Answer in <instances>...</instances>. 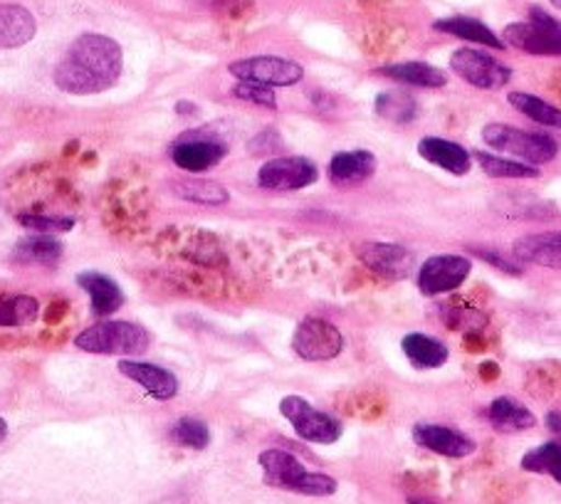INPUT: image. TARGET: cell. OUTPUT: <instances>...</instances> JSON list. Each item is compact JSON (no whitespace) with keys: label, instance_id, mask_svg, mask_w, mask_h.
<instances>
[{"label":"cell","instance_id":"32","mask_svg":"<svg viewBox=\"0 0 561 504\" xmlns=\"http://www.w3.org/2000/svg\"><path fill=\"white\" fill-rule=\"evenodd\" d=\"M171 438L176 440L181 448L206 450L210 445V431L208 425L198 419H181L176 425H173Z\"/></svg>","mask_w":561,"mask_h":504},{"label":"cell","instance_id":"31","mask_svg":"<svg viewBox=\"0 0 561 504\" xmlns=\"http://www.w3.org/2000/svg\"><path fill=\"white\" fill-rule=\"evenodd\" d=\"M41 314L37 299L27 295H0V327L33 324Z\"/></svg>","mask_w":561,"mask_h":504},{"label":"cell","instance_id":"29","mask_svg":"<svg viewBox=\"0 0 561 504\" xmlns=\"http://www.w3.org/2000/svg\"><path fill=\"white\" fill-rule=\"evenodd\" d=\"M519 468L525 472L535 474H549L551 480L561 484V445L559 443H545L525 453L519 460Z\"/></svg>","mask_w":561,"mask_h":504},{"label":"cell","instance_id":"22","mask_svg":"<svg viewBox=\"0 0 561 504\" xmlns=\"http://www.w3.org/2000/svg\"><path fill=\"white\" fill-rule=\"evenodd\" d=\"M62 257V242L55 236H43V232H33V236L23 238L13 248V263L18 265H41V267H55Z\"/></svg>","mask_w":561,"mask_h":504},{"label":"cell","instance_id":"21","mask_svg":"<svg viewBox=\"0 0 561 504\" xmlns=\"http://www.w3.org/2000/svg\"><path fill=\"white\" fill-rule=\"evenodd\" d=\"M77 285L90 295L94 317H110L124 305V295L119 285L102 273H82L77 277Z\"/></svg>","mask_w":561,"mask_h":504},{"label":"cell","instance_id":"19","mask_svg":"<svg viewBox=\"0 0 561 504\" xmlns=\"http://www.w3.org/2000/svg\"><path fill=\"white\" fill-rule=\"evenodd\" d=\"M519 263L561 270V232H541V236L519 238L512 248Z\"/></svg>","mask_w":561,"mask_h":504},{"label":"cell","instance_id":"36","mask_svg":"<svg viewBox=\"0 0 561 504\" xmlns=\"http://www.w3.org/2000/svg\"><path fill=\"white\" fill-rule=\"evenodd\" d=\"M547 425H549L551 433H561V413L551 411V413L547 415Z\"/></svg>","mask_w":561,"mask_h":504},{"label":"cell","instance_id":"33","mask_svg":"<svg viewBox=\"0 0 561 504\" xmlns=\"http://www.w3.org/2000/svg\"><path fill=\"white\" fill-rule=\"evenodd\" d=\"M23 228L33 230V232H43V236H57V232H67L75 228L72 218H62V216H43V213H27V216L18 218Z\"/></svg>","mask_w":561,"mask_h":504},{"label":"cell","instance_id":"3","mask_svg":"<svg viewBox=\"0 0 561 504\" xmlns=\"http://www.w3.org/2000/svg\"><path fill=\"white\" fill-rule=\"evenodd\" d=\"M149 332L131 322H96L77 334L75 346L87 354L104 356H139L149 348Z\"/></svg>","mask_w":561,"mask_h":504},{"label":"cell","instance_id":"18","mask_svg":"<svg viewBox=\"0 0 561 504\" xmlns=\"http://www.w3.org/2000/svg\"><path fill=\"white\" fill-rule=\"evenodd\" d=\"M35 33V18L27 8L15 3H0V50L23 47L33 41Z\"/></svg>","mask_w":561,"mask_h":504},{"label":"cell","instance_id":"5","mask_svg":"<svg viewBox=\"0 0 561 504\" xmlns=\"http://www.w3.org/2000/svg\"><path fill=\"white\" fill-rule=\"evenodd\" d=\"M502 41L535 57H561V23L541 8H531L527 21L505 27Z\"/></svg>","mask_w":561,"mask_h":504},{"label":"cell","instance_id":"14","mask_svg":"<svg viewBox=\"0 0 561 504\" xmlns=\"http://www.w3.org/2000/svg\"><path fill=\"white\" fill-rule=\"evenodd\" d=\"M119 371L137 381L144 391H147L151 399L157 401H171L176 399L179 393V378L173 376L167 368L147 362H131V358H122Z\"/></svg>","mask_w":561,"mask_h":504},{"label":"cell","instance_id":"39","mask_svg":"<svg viewBox=\"0 0 561 504\" xmlns=\"http://www.w3.org/2000/svg\"><path fill=\"white\" fill-rule=\"evenodd\" d=\"M549 3H551V5H557L559 11H561V0H549Z\"/></svg>","mask_w":561,"mask_h":504},{"label":"cell","instance_id":"17","mask_svg":"<svg viewBox=\"0 0 561 504\" xmlns=\"http://www.w3.org/2000/svg\"><path fill=\"white\" fill-rule=\"evenodd\" d=\"M376 173V157L366 149L340 151L329 161V179L336 186H356V183L369 181Z\"/></svg>","mask_w":561,"mask_h":504},{"label":"cell","instance_id":"24","mask_svg":"<svg viewBox=\"0 0 561 504\" xmlns=\"http://www.w3.org/2000/svg\"><path fill=\"white\" fill-rule=\"evenodd\" d=\"M488 421L492 428L500 433H519L537 425L535 413H531L527 405L517 403L515 399H505V396L488 405Z\"/></svg>","mask_w":561,"mask_h":504},{"label":"cell","instance_id":"15","mask_svg":"<svg viewBox=\"0 0 561 504\" xmlns=\"http://www.w3.org/2000/svg\"><path fill=\"white\" fill-rule=\"evenodd\" d=\"M226 147L216 139H186L179 141L171 151V159L179 169L188 173H203L226 159Z\"/></svg>","mask_w":561,"mask_h":504},{"label":"cell","instance_id":"8","mask_svg":"<svg viewBox=\"0 0 561 504\" xmlns=\"http://www.w3.org/2000/svg\"><path fill=\"white\" fill-rule=\"evenodd\" d=\"M450 70L456 72L460 80L478 87V90H502L512 80V70L502 65L495 57L476 50V47H460L450 57Z\"/></svg>","mask_w":561,"mask_h":504},{"label":"cell","instance_id":"2","mask_svg":"<svg viewBox=\"0 0 561 504\" xmlns=\"http://www.w3.org/2000/svg\"><path fill=\"white\" fill-rule=\"evenodd\" d=\"M260 468L267 488L305 494V497H332L340 482L324 472H312L299 462L293 453L270 448L260 453Z\"/></svg>","mask_w":561,"mask_h":504},{"label":"cell","instance_id":"26","mask_svg":"<svg viewBox=\"0 0 561 504\" xmlns=\"http://www.w3.org/2000/svg\"><path fill=\"white\" fill-rule=\"evenodd\" d=\"M472 159L478 161V167L488 173L490 179H539V169L529 167L515 159L497 157V153L488 151H470Z\"/></svg>","mask_w":561,"mask_h":504},{"label":"cell","instance_id":"10","mask_svg":"<svg viewBox=\"0 0 561 504\" xmlns=\"http://www.w3.org/2000/svg\"><path fill=\"white\" fill-rule=\"evenodd\" d=\"M472 273V260L466 255H433L419 273V287L425 297L456 293Z\"/></svg>","mask_w":561,"mask_h":504},{"label":"cell","instance_id":"6","mask_svg":"<svg viewBox=\"0 0 561 504\" xmlns=\"http://www.w3.org/2000/svg\"><path fill=\"white\" fill-rule=\"evenodd\" d=\"M279 413L285 415L299 438L317 445H332L342 438V423L324 411L314 409L302 396H285L279 401Z\"/></svg>","mask_w":561,"mask_h":504},{"label":"cell","instance_id":"37","mask_svg":"<svg viewBox=\"0 0 561 504\" xmlns=\"http://www.w3.org/2000/svg\"><path fill=\"white\" fill-rule=\"evenodd\" d=\"M8 438V423L0 419V443H3Z\"/></svg>","mask_w":561,"mask_h":504},{"label":"cell","instance_id":"30","mask_svg":"<svg viewBox=\"0 0 561 504\" xmlns=\"http://www.w3.org/2000/svg\"><path fill=\"white\" fill-rule=\"evenodd\" d=\"M176 191V196L183 201H191V203H201V206H222V203H228L230 193L226 186H220L216 181H206V179H188V181H181L173 186Z\"/></svg>","mask_w":561,"mask_h":504},{"label":"cell","instance_id":"13","mask_svg":"<svg viewBox=\"0 0 561 504\" xmlns=\"http://www.w3.org/2000/svg\"><path fill=\"white\" fill-rule=\"evenodd\" d=\"M413 440L421 448L431 450L440 458H468L478 450V443L470 438V435L460 433L456 428H448V425H435V423H419L413 428Z\"/></svg>","mask_w":561,"mask_h":504},{"label":"cell","instance_id":"20","mask_svg":"<svg viewBox=\"0 0 561 504\" xmlns=\"http://www.w3.org/2000/svg\"><path fill=\"white\" fill-rule=\"evenodd\" d=\"M433 27L438 33L458 37V41L476 43V45H482V47H492V50H505V41H502V37L495 31H492V27L476 21V18H468V15L443 18V21H435Z\"/></svg>","mask_w":561,"mask_h":504},{"label":"cell","instance_id":"11","mask_svg":"<svg viewBox=\"0 0 561 504\" xmlns=\"http://www.w3.org/2000/svg\"><path fill=\"white\" fill-rule=\"evenodd\" d=\"M319 179L317 167L305 157H275L265 161L257 171V183L260 188L267 191H302L312 186Z\"/></svg>","mask_w":561,"mask_h":504},{"label":"cell","instance_id":"34","mask_svg":"<svg viewBox=\"0 0 561 504\" xmlns=\"http://www.w3.org/2000/svg\"><path fill=\"white\" fill-rule=\"evenodd\" d=\"M233 94L238 100L250 102V104H257V106H267V110H275L277 100L273 94V87H265V84H255V82H238L233 87Z\"/></svg>","mask_w":561,"mask_h":504},{"label":"cell","instance_id":"28","mask_svg":"<svg viewBox=\"0 0 561 504\" xmlns=\"http://www.w3.org/2000/svg\"><path fill=\"white\" fill-rule=\"evenodd\" d=\"M507 100L517 112L525 114L527 119L537 122L541 126H551V129H561V110H559V106L539 100V96L529 94V92H512V94H507Z\"/></svg>","mask_w":561,"mask_h":504},{"label":"cell","instance_id":"35","mask_svg":"<svg viewBox=\"0 0 561 504\" xmlns=\"http://www.w3.org/2000/svg\"><path fill=\"white\" fill-rule=\"evenodd\" d=\"M478 255L485 260V263L495 265L500 270H505V273H510V275H519L522 273V265L519 263H512V260L502 257L500 252H495V250H478Z\"/></svg>","mask_w":561,"mask_h":504},{"label":"cell","instance_id":"12","mask_svg":"<svg viewBox=\"0 0 561 504\" xmlns=\"http://www.w3.org/2000/svg\"><path fill=\"white\" fill-rule=\"evenodd\" d=\"M359 260L383 279H405L415 265L413 252L393 242H364L359 245Z\"/></svg>","mask_w":561,"mask_h":504},{"label":"cell","instance_id":"9","mask_svg":"<svg viewBox=\"0 0 561 504\" xmlns=\"http://www.w3.org/2000/svg\"><path fill=\"white\" fill-rule=\"evenodd\" d=\"M293 348L305 362H329V358H336L342 354L344 336L327 319L309 317L295 329Z\"/></svg>","mask_w":561,"mask_h":504},{"label":"cell","instance_id":"23","mask_svg":"<svg viewBox=\"0 0 561 504\" xmlns=\"http://www.w3.org/2000/svg\"><path fill=\"white\" fill-rule=\"evenodd\" d=\"M376 75L389 77L401 84L411 87H423V90H440V87L448 84V75L438 67L428 62H396V65H383L376 70Z\"/></svg>","mask_w":561,"mask_h":504},{"label":"cell","instance_id":"1","mask_svg":"<svg viewBox=\"0 0 561 504\" xmlns=\"http://www.w3.org/2000/svg\"><path fill=\"white\" fill-rule=\"evenodd\" d=\"M124 55L117 41L84 33L70 45L55 70V84L67 94H100L119 82Z\"/></svg>","mask_w":561,"mask_h":504},{"label":"cell","instance_id":"16","mask_svg":"<svg viewBox=\"0 0 561 504\" xmlns=\"http://www.w3.org/2000/svg\"><path fill=\"white\" fill-rule=\"evenodd\" d=\"M421 159L431 161L433 167L453 173V176H466L472 169V153L466 151L456 141L438 139V137H425L419 141Z\"/></svg>","mask_w":561,"mask_h":504},{"label":"cell","instance_id":"27","mask_svg":"<svg viewBox=\"0 0 561 504\" xmlns=\"http://www.w3.org/2000/svg\"><path fill=\"white\" fill-rule=\"evenodd\" d=\"M374 106L376 114L391 124H411L415 119V114H419V102L413 100V94L399 90L381 92L376 96Z\"/></svg>","mask_w":561,"mask_h":504},{"label":"cell","instance_id":"38","mask_svg":"<svg viewBox=\"0 0 561 504\" xmlns=\"http://www.w3.org/2000/svg\"><path fill=\"white\" fill-rule=\"evenodd\" d=\"M409 502H411V504H435V502H431V500H423V497H411Z\"/></svg>","mask_w":561,"mask_h":504},{"label":"cell","instance_id":"25","mask_svg":"<svg viewBox=\"0 0 561 504\" xmlns=\"http://www.w3.org/2000/svg\"><path fill=\"white\" fill-rule=\"evenodd\" d=\"M403 354L409 356V362L425 371V368H440L445 362H448V346L438 339H433L428 334H405L401 342Z\"/></svg>","mask_w":561,"mask_h":504},{"label":"cell","instance_id":"4","mask_svg":"<svg viewBox=\"0 0 561 504\" xmlns=\"http://www.w3.org/2000/svg\"><path fill=\"white\" fill-rule=\"evenodd\" d=\"M482 139H485L490 149L510 153L512 159L529 163V167L554 161L559 153V144L551 139L549 134L525 131L510 124H488L485 129H482Z\"/></svg>","mask_w":561,"mask_h":504},{"label":"cell","instance_id":"7","mask_svg":"<svg viewBox=\"0 0 561 504\" xmlns=\"http://www.w3.org/2000/svg\"><path fill=\"white\" fill-rule=\"evenodd\" d=\"M228 72L238 77L240 82H255L265 87H293L302 82L305 77L302 65L275 55H257L245 57V60H236L228 65Z\"/></svg>","mask_w":561,"mask_h":504}]
</instances>
